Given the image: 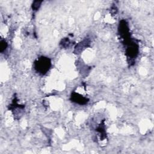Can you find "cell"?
<instances>
[{
    "label": "cell",
    "mask_w": 154,
    "mask_h": 154,
    "mask_svg": "<svg viewBox=\"0 0 154 154\" xmlns=\"http://www.w3.org/2000/svg\"><path fill=\"white\" fill-rule=\"evenodd\" d=\"M51 66V60L46 57H40L34 61V67L37 72L41 75H45Z\"/></svg>",
    "instance_id": "cell-1"
},
{
    "label": "cell",
    "mask_w": 154,
    "mask_h": 154,
    "mask_svg": "<svg viewBox=\"0 0 154 154\" xmlns=\"http://www.w3.org/2000/svg\"><path fill=\"white\" fill-rule=\"evenodd\" d=\"M119 32L120 38L122 39L125 45L129 42L132 38H131L130 31L128 23L125 20H122L120 22L119 25Z\"/></svg>",
    "instance_id": "cell-2"
},
{
    "label": "cell",
    "mask_w": 154,
    "mask_h": 154,
    "mask_svg": "<svg viewBox=\"0 0 154 154\" xmlns=\"http://www.w3.org/2000/svg\"><path fill=\"white\" fill-rule=\"evenodd\" d=\"M125 45L127 46L126 49V55L128 59L134 60L138 54V45L132 39Z\"/></svg>",
    "instance_id": "cell-3"
},
{
    "label": "cell",
    "mask_w": 154,
    "mask_h": 154,
    "mask_svg": "<svg viewBox=\"0 0 154 154\" xmlns=\"http://www.w3.org/2000/svg\"><path fill=\"white\" fill-rule=\"evenodd\" d=\"M70 99L72 102L79 105H85L88 102V99L87 97H85L75 92H73L72 93Z\"/></svg>",
    "instance_id": "cell-4"
},
{
    "label": "cell",
    "mask_w": 154,
    "mask_h": 154,
    "mask_svg": "<svg viewBox=\"0 0 154 154\" xmlns=\"http://www.w3.org/2000/svg\"><path fill=\"white\" fill-rule=\"evenodd\" d=\"M42 2V1H34L32 5V8L33 10H37L38 9V8L40 7Z\"/></svg>",
    "instance_id": "cell-5"
},
{
    "label": "cell",
    "mask_w": 154,
    "mask_h": 154,
    "mask_svg": "<svg viewBox=\"0 0 154 154\" xmlns=\"http://www.w3.org/2000/svg\"><path fill=\"white\" fill-rule=\"evenodd\" d=\"M7 47V43L4 40H2L0 43V51L2 52Z\"/></svg>",
    "instance_id": "cell-6"
},
{
    "label": "cell",
    "mask_w": 154,
    "mask_h": 154,
    "mask_svg": "<svg viewBox=\"0 0 154 154\" xmlns=\"http://www.w3.org/2000/svg\"><path fill=\"white\" fill-rule=\"evenodd\" d=\"M69 43H70V41L67 38H66V39L63 40V43H61V44H62L63 47H67L69 45Z\"/></svg>",
    "instance_id": "cell-7"
}]
</instances>
